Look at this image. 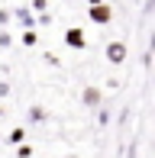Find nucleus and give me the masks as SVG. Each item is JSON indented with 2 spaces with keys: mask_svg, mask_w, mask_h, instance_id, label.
Masks as SVG:
<instances>
[{
  "mask_svg": "<svg viewBox=\"0 0 155 158\" xmlns=\"http://www.w3.org/2000/svg\"><path fill=\"white\" fill-rule=\"evenodd\" d=\"M100 100H103V90L94 87V84H87V87L81 90V103L90 106V110H100Z\"/></svg>",
  "mask_w": 155,
  "mask_h": 158,
  "instance_id": "1",
  "label": "nucleus"
},
{
  "mask_svg": "<svg viewBox=\"0 0 155 158\" xmlns=\"http://www.w3.org/2000/svg\"><path fill=\"white\" fill-rule=\"evenodd\" d=\"M126 55H129L126 42H110V45H107V61H110V64H123Z\"/></svg>",
  "mask_w": 155,
  "mask_h": 158,
  "instance_id": "2",
  "label": "nucleus"
},
{
  "mask_svg": "<svg viewBox=\"0 0 155 158\" xmlns=\"http://www.w3.org/2000/svg\"><path fill=\"white\" fill-rule=\"evenodd\" d=\"M87 13H90V19H94L97 26H107L110 19H113V10H110L107 3H94V6L87 10Z\"/></svg>",
  "mask_w": 155,
  "mask_h": 158,
  "instance_id": "3",
  "label": "nucleus"
},
{
  "mask_svg": "<svg viewBox=\"0 0 155 158\" xmlns=\"http://www.w3.org/2000/svg\"><path fill=\"white\" fill-rule=\"evenodd\" d=\"M65 45L68 48H84L87 39H84V32L78 29V26H71V29H65Z\"/></svg>",
  "mask_w": 155,
  "mask_h": 158,
  "instance_id": "4",
  "label": "nucleus"
},
{
  "mask_svg": "<svg viewBox=\"0 0 155 158\" xmlns=\"http://www.w3.org/2000/svg\"><path fill=\"white\" fill-rule=\"evenodd\" d=\"M16 19H19V23H26V29H32V23H36V19H32V10H26V6H19V10H16Z\"/></svg>",
  "mask_w": 155,
  "mask_h": 158,
  "instance_id": "5",
  "label": "nucleus"
},
{
  "mask_svg": "<svg viewBox=\"0 0 155 158\" xmlns=\"http://www.w3.org/2000/svg\"><path fill=\"white\" fill-rule=\"evenodd\" d=\"M19 42H23V45H36V42H39V35H36V29H26L23 35H19Z\"/></svg>",
  "mask_w": 155,
  "mask_h": 158,
  "instance_id": "6",
  "label": "nucleus"
},
{
  "mask_svg": "<svg viewBox=\"0 0 155 158\" xmlns=\"http://www.w3.org/2000/svg\"><path fill=\"white\" fill-rule=\"evenodd\" d=\"M6 139H10L13 145H23V139H26V129H13V132L6 135Z\"/></svg>",
  "mask_w": 155,
  "mask_h": 158,
  "instance_id": "7",
  "label": "nucleus"
},
{
  "mask_svg": "<svg viewBox=\"0 0 155 158\" xmlns=\"http://www.w3.org/2000/svg\"><path fill=\"white\" fill-rule=\"evenodd\" d=\"M32 119H36V123H42V119H45V110H42V106H32V113H29Z\"/></svg>",
  "mask_w": 155,
  "mask_h": 158,
  "instance_id": "8",
  "label": "nucleus"
},
{
  "mask_svg": "<svg viewBox=\"0 0 155 158\" xmlns=\"http://www.w3.org/2000/svg\"><path fill=\"white\" fill-rule=\"evenodd\" d=\"M16 155H19V158H32V145H19Z\"/></svg>",
  "mask_w": 155,
  "mask_h": 158,
  "instance_id": "9",
  "label": "nucleus"
},
{
  "mask_svg": "<svg viewBox=\"0 0 155 158\" xmlns=\"http://www.w3.org/2000/svg\"><path fill=\"white\" fill-rule=\"evenodd\" d=\"M29 10H39V13H45V0H32V6Z\"/></svg>",
  "mask_w": 155,
  "mask_h": 158,
  "instance_id": "10",
  "label": "nucleus"
},
{
  "mask_svg": "<svg viewBox=\"0 0 155 158\" xmlns=\"http://www.w3.org/2000/svg\"><path fill=\"white\" fill-rule=\"evenodd\" d=\"M152 6H155V0H145V6H142V10H145V13H152Z\"/></svg>",
  "mask_w": 155,
  "mask_h": 158,
  "instance_id": "11",
  "label": "nucleus"
},
{
  "mask_svg": "<svg viewBox=\"0 0 155 158\" xmlns=\"http://www.w3.org/2000/svg\"><path fill=\"white\" fill-rule=\"evenodd\" d=\"M87 3H90V6H94V3H103V0H87Z\"/></svg>",
  "mask_w": 155,
  "mask_h": 158,
  "instance_id": "12",
  "label": "nucleus"
},
{
  "mask_svg": "<svg viewBox=\"0 0 155 158\" xmlns=\"http://www.w3.org/2000/svg\"><path fill=\"white\" fill-rule=\"evenodd\" d=\"M65 158H74V155H65Z\"/></svg>",
  "mask_w": 155,
  "mask_h": 158,
  "instance_id": "13",
  "label": "nucleus"
}]
</instances>
